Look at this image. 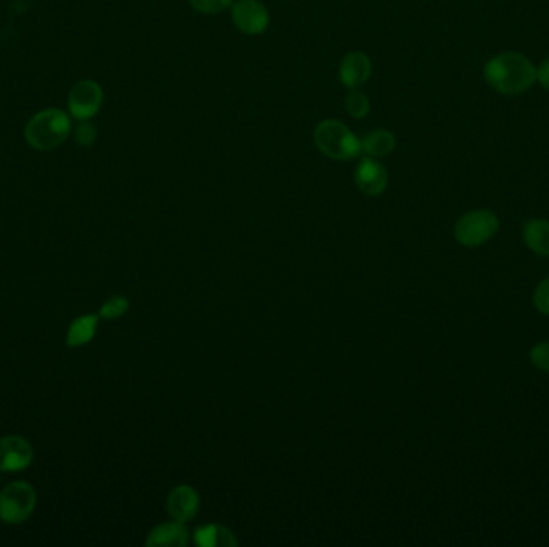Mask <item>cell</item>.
Here are the masks:
<instances>
[{
	"label": "cell",
	"mask_w": 549,
	"mask_h": 547,
	"mask_svg": "<svg viewBox=\"0 0 549 547\" xmlns=\"http://www.w3.org/2000/svg\"><path fill=\"white\" fill-rule=\"evenodd\" d=\"M127 310H129V300L126 297L116 296L106 300L98 315L105 320H116V318H121Z\"/></svg>",
	"instance_id": "cell-17"
},
{
	"label": "cell",
	"mask_w": 549,
	"mask_h": 547,
	"mask_svg": "<svg viewBox=\"0 0 549 547\" xmlns=\"http://www.w3.org/2000/svg\"><path fill=\"white\" fill-rule=\"evenodd\" d=\"M105 94L98 82L84 79L71 87L68 95V108L71 116L78 121H90L98 111L102 110Z\"/></svg>",
	"instance_id": "cell-6"
},
{
	"label": "cell",
	"mask_w": 549,
	"mask_h": 547,
	"mask_svg": "<svg viewBox=\"0 0 549 547\" xmlns=\"http://www.w3.org/2000/svg\"><path fill=\"white\" fill-rule=\"evenodd\" d=\"M500 230L497 214L487 209L464 214L455 225V238L466 248H479L488 243Z\"/></svg>",
	"instance_id": "cell-5"
},
{
	"label": "cell",
	"mask_w": 549,
	"mask_h": 547,
	"mask_svg": "<svg viewBox=\"0 0 549 547\" xmlns=\"http://www.w3.org/2000/svg\"><path fill=\"white\" fill-rule=\"evenodd\" d=\"M201 15H219L232 7L235 0H188Z\"/></svg>",
	"instance_id": "cell-18"
},
{
	"label": "cell",
	"mask_w": 549,
	"mask_h": 547,
	"mask_svg": "<svg viewBox=\"0 0 549 547\" xmlns=\"http://www.w3.org/2000/svg\"><path fill=\"white\" fill-rule=\"evenodd\" d=\"M196 544L203 547L217 546V525L200 528L195 533Z\"/></svg>",
	"instance_id": "cell-22"
},
{
	"label": "cell",
	"mask_w": 549,
	"mask_h": 547,
	"mask_svg": "<svg viewBox=\"0 0 549 547\" xmlns=\"http://www.w3.org/2000/svg\"><path fill=\"white\" fill-rule=\"evenodd\" d=\"M97 127L90 121H81L76 129V142L81 146H92L97 142Z\"/></svg>",
	"instance_id": "cell-21"
},
{
	"label": "cell",
	"mask_w": 549,
	"mask_h": 547,
	"mask_svg": "<svg viewBox=\"0 0 549 547\" xmlns=\"http://www.w3.org/2000/svg\"><path fill=\"white\" fill-rule=\"evenodd\" d=\"M34 461V448L28 438L5 435L0 438V471L5 474L26 471Z\"/></svg>",
	"instance_id": "cell-8"
},
{
	"label": "cell",
	"mask_w": 549,
	"mask_h": 547,
	"mask_svg": "<svg viewBox=\"0 0 549 547\" xmlns=\"http://www.w3.org/2000/svg\"><path fill=\"white\" fill-rule=\"evenodd\" d=\"M232 21L240 33L261 36L270 26V13L261 0H235L232 7Z\"/></svg>",
	"instance_id": "cell-7"
},
{
	"label": "cell",
	"mask_w": 549,
	"mask_h": 547,
	"mask_svg": "<svg viewBox=\"0 0 549 547\" xmlns=\"http://www.w3.org/2000/svg\"><path fill=\"white\" fill-rule=\"evenodd\" d=\"M317 150L333 161H352L362 154V138L338 119H325L314 130Z\"/></svg>",
	"instance_id": "cell-3"
},
{
	"label": "cell",
	"mask_w": 549,
	"mask_h": 547,
	"mask_svg": "<svg viewBox=\"0 0 549 547\" xmlns=\"http://www.w3.org/2000/svg\"><path fill=\"white\" fill-rule=\"evenodd\" d=\"M537 81L541 86L549 90V58L541 63L540 68L537 69Z\"/></svg>",
	"instance_id": "cell-23"
},
{
	"label": "cell",
	"mask_w": 549,
	"mask_h": 547,
	"mask_svg": "<svg viewBox=\"0 0 549 547\" xmlns=\"http://www.w3.org/2000/svg\"><path fill=\"white\" fill-rule=\"evenodd\" d=\"M530 363L543 373H549V341L538 342L530 350Z\"/></svg>",
	"instance_id": "cell-19"
},
{
	"label": "cell",
	"mask_w": 549,
	"mask_h": 547,
	"mask_svg": "<svg viewBox=\"0 0 549 547\" xmlns=\"http://www.w3.org/2000/svg\"><path fill=\"white\" fill-rule=\"evenodd\" d=\"M36 506V488L25 480L9 483L0 491V520L7 525L25 523L36 511Z\"/></svg>",
	"instance_id": "cell-4"
},
{
	"label": "cell",
	"mask_w": 549,
	"mask_h": 547,
	"mask_svg": "<svg viewBox=\"0 0 549 547\" xmlns=\"http://www.w3.org/2000/svg\"><path fill=\"white\" fill-rule=\"evenodd\" d=\"M200 507V498L190 487H177L167 499V511L177 522L192 519Z\"/></svg>",
	"instance_id": "cell-11"
},
{
	"label": "cell",
	"mask_w": 549,
	"mask_h": 547,
	"mask_svg": "<svg viewBox=\"0 0 549 547\" xmlns=\"http://www.w3.org/2000/svg\"><path fill=\"white\" fill-rule=\"evenodd\" d=\"M533 305L537 308L538 312L545 317H549V276H546L545 280L541 281L533 292Z\"/></svg>",
	"instance_id": "cell-20"
},
{
	"label": "cell",
	"mask_w": 549,
	"mask_h": 547,
	"mask_svg": "<svg viewBox=\"0 0 549 547\" xmlns=\"http://www.w3.org/2000/svg\"><path fill=\"white\" fill-rule=\"evenodd\" d=\"M98 321H100V315H94V313L76 318L66 333V345L70 349H79L92 342L97 334Z\"/></svg>",
	"instance_id": "cell-12"
},
{
	"label": "cell",
	"mask_w": 549,
	"mask_h": 547,
	"mask_svg": "<svg viewBox=\"0 0 549 547\" xmlns=\"http://www.w3.org/2000/svg\"><path fill=\"white\" fill-rule=\"evenodd\" d=\"M354 179L363 195L379 196L386 191L389 174L384 164L379 163V159L365 156L355 167Z\"/></svg>",
	"instance_id": "cell-9"
},
{
	"label": "cell",
	"mask_w": 549,
	"mask_h": 547,
	"mask_svg": "<svg viewBox=\"0 0 549 547\" xmlns=\"http://www.w3.org/2000/svg\"><path fill=\"white\" fill-rule=\"evenodd\" d=\"M187 528L183 527L182 522L164 523L161 527L151 531L147 539V546H167L180 547L187 544Z\"/></svg>",
	"instance_id": "cell-15"
},
{
	"label": "cell",
	"mask_w": 549,
	"mask_h": 547,
	"mask_svg": "<svg viewBox=\"0 0 549 547\" xmlns=\"http://www.w3.org/2000/svg\"><path fill=\"white\" fill-rule=\"evenodd\" d=\"M0 482H2V471H0Z\"/></svg>",
	"instance_id": "cell-24"
},
{
	"label": "cell",
	"mask_w": 549,
	"mask_h": 547,
	"mask_svg": "<svg viewBox=\"0 0 549 547\" xmlns=\"http://www.w3.org/2000/svg\"><path fill=\"white\" fill-rule=\"evenodd\" d=\"M71 127V118L65 111L58 108L42 110L26 124V142L37 151L55 150L70 137Z\"/></svg>",
	"instance_id": "cell-2"
},
{
	"label": "cell",
	"mask_w": 549,
	"mask_h": 547,
	"mask_svg": "<svg viewBox=\"0 0 549 547\" xmlns=\"http://www.w3.org/2000/svg\"><path fill=\"white\" fill-rule=\"evenodd\" d=\"M484 77L500 94L521 95L537 81V68L521 53H500L485 65Z\"/></svg>",
	"instance_id": "cell-1"
},
{
	"label": "cell",
	"mask_w": 549,
	"mask_h": 547,
	"mask_svg": "<svg viewBox=\"0 0 549 547\" xmlns=\"http://www.w3.org/2000/svg\"><path fill=\"white\" fill-rule=\"evenodd\" d=\"M522 238L527 248L537 256L549 257V222L543 219H532L525 223Z\"/></svg>",
	"instance_id": "cell-13"
},
{
	"label": "cell",
	"mask_w": 549,
	"mask_h": 547,
	"mask_svg": "<svg viewBox=\"0 0 549 547\" xmlns=\"http://www.w3.org/2000/svg\"><path fill=\"white\" fill-rule=\"evenodd\" d=\"M373 73V63L366 53L354 50L342 57L339 63V81L347 89H358L368 82Z\"/></svg>",
	"instance_id": "cell-10"
},
{
	"label": "cell",
	"mask_w": 549,
	"mask_h": 547,
	"mask_svg": "<svg viewBox=\"0 0 549 547\" xmlns=\"http://www.w3.org/2000/svg\"><path fill=\"white\" fill-rule=\"evenodd\" d=\"M397 146V138L391 130L375 129L362 138V153L370 158H386Z\"/></svg>",
	"instance_id": "cell-14"
},
{
	"label": "cell",
	"mask_w": 549,
	"mask_h": 547,
	"mask_svg": "<svg viewBox=\"0 0 549 547\" xmlns=\"http://www.w3.org/2000/svg\"><path fill=\"white\" fill-rule=\"evenodd\" d=\"M344 105H346L347 114L354 119H365L371 111L370 98L358 89L350 90Z\"/></svg>",
	"instance_id": "cell-16"
}]
</instances>
